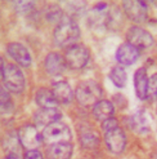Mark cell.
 I'll return each instance as SVG.
<instances>
[{"label": "cell", "instance_id": "e0dca14e", "mask_svg": "<svg viewBox=\"0 0 157 159\" xmlns=\"http://www.w3.org/2000/svg\"><path fill=\"white\" fill-rule=\"evenodd\" d=\"M61 112L56 108H41L35 113L34 120L38 124L45 126L59 121L62 116Z\"/></svg>", "mask_w": 157, "mask_h": 159}, {"label": "cell", "instance_id": "44dd1931", "mask_svg": "<svg viewBox=\"0 0 157 159\" xmlns=\"http://www.w3.org/2000/svg\"><path fill=\"white\" fill-rule=\"evenodd\" d=\"M65 16L61 8L56 5L50 7L47 13V18L49 20L53 22H58V23L62 20Z\"/></svg>", "mask_w": 157, "mask_h": 159}, {"label": "cell", "instance_id": "3957f363", "mask_svg": "<svg viewBox=\"0 0 157 159\" xmlns=\"http://www.w3.org/2000/svg\"><path fill=\"white\" fill-rule=\"evenodd\" d=\"M66 48L64 57L67 66L72 69L78 70L86 65L90 53L85 45L76 43Z\"/></svg>", "mask_w": 157, "mask_h": 159}, {"label": "cell", "instance_id": "5b68a950", "mask_svg": "<svg viewBox=\"0 0 157 159\" xmlns=\"http://www.w3.org/2000/svg\"><path fill=\"white\" fill-rule=\"evenodd\" d=\"M3 82L7 89L14 93H20L24 90L25 80L20 69L13 64H7L1 72Z\"/></svg>", "mask_w": 157, "mask_h": 159}, {"label": "cell", "instance_id": "d4e9b609", "mask_svg": "<svg viewBox=\"0 0 157 159\" xmlns=\"http://www.w3.org/2000/svg\"><path fill=\"white\" fill-rule=\"evenodd\" d=\"M12 103L9 94L4 89H1L0 108L1 111L7 112L11 109Z\"/></svg>", "mask_w": 157, "mask_h": 159}, {"label": "cell", "instance_id": "9a60e30c", "mask_svg": "<svg viewBox=\"0 0 157 159\" xmlns=\"http://www.w3.org/2000/svg\"><path fill=\"white\" fill-rule=\"evenodd\" d=\"M7 50L10 56L20 65L24 67H29L31 63V58L27 48L17 42L10 43Z\"/></svg>", "mask_w": 157, "mask_h": 159}, {"label": "cell", "instance_id": "cb8c5ba5", "mask_svg": "<svg viewBox=\"0 0 157 159\" xmlns=\"http://www.w3.org/2000/svg\"><path fill=\"white\" fill-rule=\"evenodd\" d=\"M15 2L14 7L16 10L21 14L27 13L34 7V3L32 1L17 0Z\"/></svg>", "mask_w": 157, "mask_h": 159}, {"label": "cell", "instance_id": "7402d4cb", "mask_svg": "<svg viewBox=\"0 0 157 159\" xmlns=\"http://www.w3.org/2000/svg\"><path fill=\"white\" fill-rule=\"evenodd\" d=\"M157 99V72L149 77L147 99Z\"/></svg>", "mask_w": 157, "mask_h": 159}, {"label": "cell", "instance_id": "277c9868", "mask_svg": "<svg viewBox=\"0 0 157 159\" xmlns=\"http://www.w3.org/2000/svg\"><path fill=\"white\" fill-rule=\"evenodd\" d=\"M41 135L42 140L49 145L59 142H72L70 129L66 124L59 121L45 126Z\"/></svg>", "mask_w": 157, "mask_h": 159}, {"label": "cell", "instance_id": "484cf974", "mask_svg": "<svg viewBox=\"0 0 157 159\" xmlns=\"http://www.w3.org/2000/svg\"><path fill=\"white\" fill-rule=\"evenodd\" d=\"M116 109L123 110L128 106V101L126 97L123 94L117 93L114 94L111 100Z\"/></svg>", "mask_w": 157, "mask_h": 159}, {"label": "cell", "instance_id": "ac0fdd59", "mask_svg": "<svg viewBox=\"0 0 157 159\" xmlns=\"http://www.w3.org/2000/svg\"><path fill=\"white\" fill-rule=\"evenodd\" d=\"M52 90L59 104H68L74 98V91L69 84L65 81L54 83Z\"/></svg>", "mask_w": 157, "mask_h": 159}, {"label": "cell", "instance_id": "9c48e42d", "mask_svg": "<svg viewBox=\"0 0 157 159\" xmlns=\"http://www.w3.org/2000/svg\"><path fill=\"white\" fill-rule=\"evenodd\" d=\"M126 36L127 42L138 49L149 48L154 42L153 38L149 32L137 26L130 28Z\"/></svg>", "mask_w": 157, "mask_h": 159}, {"label": "cell", "instance_id": "d6986e66", "mask_svg": "<svg viewBox=\"0 0 157 159\" xmlns=\"http://www.w3.org/2000/svg\"><path fill=\"white\" fill-rule=\"evenodd\" d=\"M35 100L41 108H56L59 103L52 90L41 88L36 93Z\"/></svg>", "mask_w": 157, "mask_h": 159}, {"label": "cell", "instance_id": "83f0119b", "mask_svg": "<svg viewBox=\"0 0 157 159\" xmlns=\"http://www.w3.org/2000/svg\"><path fill=\"white\" fill-rule=\"evenodd\" d=\"M4 159H18L15 155L13 154H10L6 157Z\"/></svg>", "mask_w": 157, "mask_h": 159}, {"label": "cell", "instance_id": "7c38bea8", "mask_svg": "<svg viewBox=\"0 0 157 159\" xmlns=\"http://www.w3.org/2000/svg\"><path fill=\"white\" fill-rule=\"evenodd\" d=\"M116 109L111 100L103 98L92 108L93 118L100 122L115 116Z\"/></svg>", "mask_w": 157, "mask_h": 159}, {"label": "cell", "instance_id": "5bb4252c", "mask_svg": "<svg viewBox=\"0 0 157 159\" xmlns=\"http://www.w3.org/2000/svg\"><path fill=\"white\" fill-rule=\"evenodd\" d=\"M149 77L147 70L144 67L139 68L134 73V90L137 98L141 100L147 99Z\"/></svg>", "mask_w": 157, "mask_h": 159}, {"label": "cell", "instance_id": "ba28073f", "mask_svg": "<svg viewBox=\"0 0 157 159\" xmlns=\"http://www.w3.org/2000/svg\"><path fill=\"white\" fill-rule=\"evenodd\" d=\"M122 6L127 16L133 21L140 23L146 20L148 15L147 7L142 1L124 0L122 2Z\"/></svg>", "mask_w": 157, "mask_h": 159}, {"label": "cell", "instance_id": "7a4b0ae2", "mask_svg": "<svg viewBox=\"0 0 157 159\" xmlns=\"http://www.w3.org/2000/svg\"><path fill=\"white\" fill-rule=\"evenodd\" d=\"M80 34L78 25L71 17L65 15L55 28L54 38L58 46L67 48L76 43Z\"/></svg>", "mask_w": 157, "mask_h": 159}, {"label": "cell", "instance_id": "f1b7e54d", "mask_svg": "<svg viewBox=\"0 0 157 159\" xmlns=\"http://www.w3.org/2000/svg\"></svg>", "mask_w": 157, "mask_h": 159}, {"label": "cell", "instance_id": "30bf717a", "mask_svg": "<svg viewBox=\"0 0 157 159\" xmlns=\"http://www.w3.org/2000/svg\"><path fill=\"white\" fill-rule=\"evenodd\" d=\"M18 137L23 146L29 150L36 149L42 140L41 134L34 126L31 125L21 128L19 131Z\"/></svg>", "mask_w": 157, "mask_h": 159}, {"label": "cell", "instance_id": "52a82bcc", "mask_svg": "<svg viewBox=\"0 0 157 159\" xmlns=\"http://www.w3.org/2000/svg\"><path fill=\"white\" fill-rule=\"evenodd\" d=\"M105 142L109 150L113 154L121 153L126 145L125 133L119 125L103 131Z\"/></svg>", "mask_w": 157, "mask_h": 159}, {"label": "cell", "instance_id": "2e32d148", "mask_svg": "<svg viewBox=\"0 0 157 159\" xmlns=\"http://www.w3.org/2000/svg\"><path fill=\"white\" fill-rule=\"evenodd\" d=\"M44 65L47 72L53 76L60 75L67 66L64 57L56 52H51L47 55Z\"/></svg>", "mask_w": 157, "mask_h": 159}, {"label": "cell", "instance_id": "4316f807", "mask_svg": "<svg viewBox=\"0 0 157 159\" xmlns=\"http://www.w3.org/2000/svg\"><path fill=\"white\" fill-rule=\"evenodd\" d=\"M24 159H43L39 151L36 149L29 150L24 156Z\"/></svg>", "mask_w": 157, "mask_h": 159}, {"label": "cell", "instance_id": "6da1fadb", "mask_svg": "<svg viewBox=\"0 0 157 159\" xmlns=\"http://www.w3.org/2000/svg\"><path fill=\"white\" fill-rule=\"evenodd\" d=\"M74 98L78 104L84 108H92L103 98L104 91L101 84L92 79L80 81L76 86Z\"/></svg>", "mask_w": 157, "mask_h": 159}, {"label": "cell", "instance_id": "8992f818", "mask_svg": "<svg viewBox=\"0 0 157 159\" xmlns=\"http://www.w3.org/2000/svg\"><path fill=\"white\" fill-rule=\"evenodd\" d=\"M152 117L145 108L140 107L126 120L127 125L132 131L140 134L148 132L150 129Z\"/></svg>", "mask_w": 157, "mask_h": 159}, {"label": "cell", "instance_id": "ffe728a7", "mask_svg": "<svg viewBox=\"0 0 157 159\" xmlns=\"http://www.w3.org/2000/svg\"><path fill=\"white\" fill-rule=\"evenodd\" d=\"M109 77L113 84L119 89L124 88L127 83V74L125 70L120 66L113 68L109 73Z\"/></svg>", "mask_w": 157, "mask_h": 159}, {"label": "cell", "instance_id": "8fae6325", "mask_svg": "<svg viewBox=\"0 0 157 159\" xmlns=\"http://www.w3.org/2000/svg\"><path fill=\"white\" fill-rule=\"evenodd\" d=\"M72 142H65L49 145L45 152L47 159H70L73 152Z\"/></svg>", "mask_w": 157, "mask_h": 159}, {"label": "cell", "instance_id": "603a6c76", "mask_svg": "<svg viewBox=\"0 0 157 159\" xmlns=\"http://www.w3.org/2000/svg\"><path fill=\"white\" fill-rule=\"evenodd\" d=\"M80 139L85 147H92L96 144V136L92 132L89 130L83 131L80 134Z\"/></svg>", "mask_w": 157, "mask_h": 159}, {"label": "cell", "instance_id": "4fadbf2b", "mask_svg": "<svg viewBox=\"0 0 157 159\" xmlns=\"http://www.w3.org/2000/svg\"><path fill=\"white\" fill-rule=\"evenodd\" d=\"M139 56V49L128 42L122 43L118 48L116 53L117 60L125 66L133 64Z\"/></svg>", "mask_w": 157, "mask_h": 159}]
</instances>
